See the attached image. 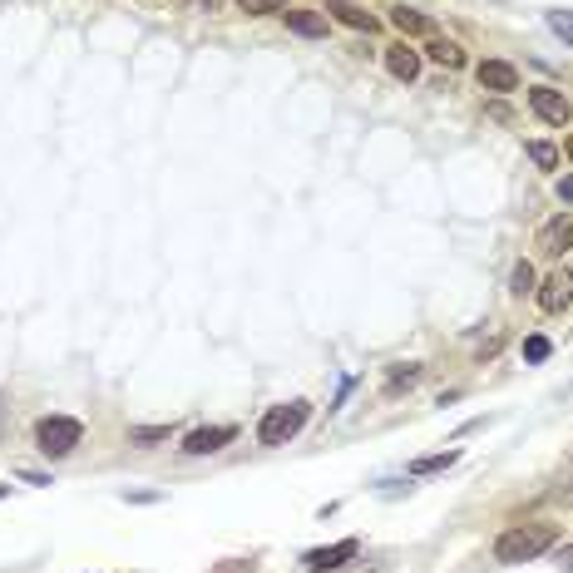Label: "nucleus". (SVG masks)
Instances as JSON below:
<instances>
[{
    "instance_id": "1",
    "label": "nucleus",
    "mask_w": 573,
    "mask_h": 573,
    "mask_svg": "<svg viewBox=\"0 0 573 573\" xmlns=\"http://www.w3.org/2000/svg\"><path fill=\"white\" fill-rule=\"evenodd\" d=\"M559 544V524H514V529H504L499 539H494V559L499 564H529V559H539V554H549Z\"/></svg>"
},
{
    "instance_id": "2",
    "label": "nucleus",
    "mask_w": 573,
    "mask_h": 573,
    "mask_svg": "<svg viewBox=\"0 0 573 573\" xmlns=\"http://www.w3.org/2000/svg\"><path fill=\"white\" fill-rule=\"evenodd\" d=\"M307 420H312V401H282V406H267L262 410V420H257V445L277 450V445L297 440Z\"/></svg>"
},
{
    "instance_id": "3",
    "label": "nucleus",
    "mask_w": 573,
    "mask_h": 573,
    "mask_svg": "<svg viewBox=\"0 0 573 573\" xmlns=\"http://www.w3.org/2000/svg\"><path fill=\"white\" fill-rule=\"evenodd\" d=\"M80 440H84V425L75 415H45V420H35V445H40L50 460H65Z\"/></svg>"
},
{
    "instance_id": "4",
    "label": "nucleus",
    "mask_w": 573,
    "mask_h": 573,
    "mask_svg": "<svg viewBox=\"0 0 573 573\" xmlns=\"http://www.w3.org/2000/svg\"><path fill=\"white\" fill-rule=\"evenodd\" d=\"M529 109H534L544 124H554V129H564V124L573 119L569 99H564L559 89H549V84H534V89H529Z\"/></svg>"
},
{
    "instance_id": "5",
    "label": "nucleus",
    "mask_w": 573,
    "mask_h": 573,
    "mask_svg": "<svg viewBox=\"0 0 573 573\" xmlns=\"http://www.w3.org/2000/svg\"><path fill=\"white\" fill-rule=\"evenodd\" d=\"M233 440H238V425H198V430L183 435V455H213Z\"/></svg>"
},
{
    "instance_id": "6",
    "label": "nucleus",
    "mask_w": 573,
    "mask_h": 573,
    "mask_svg": "<svg viewBox=\"0 0 573 573\" xmlns=\"http://www.w3.org/2000/svg\"><path fill=\"white\" fill-rule=\"evenodd\" d=\"M534 302H539L549 317H554V312H564V307L573 302V272H564V267H559V272H549V277L534 287Z\"/></svg>"
},
{
    "instance_id": "7",
    "label": "nucleus",
    "mask_w": 573,
    "mask_h": 573,
    "mask_svg": "<svg viewBox=\"0 0 573 573\" xmlns=\"http://www.w3.org/2000/svg\"><path fill=\"white\" fill-rule=\"evenodd\" d=\"M534 247H539L544 257H564V247H573V218H569V213L549 218V223L534 233Z\"/></svg>"
},
{
    "instance_id": "8",
    "label": "nucleus",
    "mask_w": 573,
    "mask_h": 573,
    "mask_svg": "<svg viewBox=\"0 0 573 573\" xmlns=\"http://www.w3.org/2000/svg\"><path fill=\"white\" fill-rule=\"evenodd\" d=\"M361 554V539H341V544H327V549H312L302 564L312 573H331V569H341V564H351Z\"/></svg>"
},
{
    "instance_id": "9",
    "label": "nucleus",
    "mask_w": 573,
    "mask_h": 573,
    "mask_svg": "<svg viewBox=\"0 0 573 573\" xmlns=\"http://www.w3.org/2000/svg\"><path fill=\"white\" fill-rule=\"evenodd\" d=\"M475 80H480V89H490V94H514L519 89V70L509 60H480L475 65Z\"/></svg>"
},
{
    "instance_id": "10",
    "label": "nucleus",
    "mask_w": 573,
    "mask_h": 573,
    "mask_svg": "<svg viewBox=\"0 0 573 573\" xmlns=\"http://www.w3.org/2000/svg\"><path fill=\"white\" fill-rule=\"evenodd\" d=\"M287 30L302 35V40H322L327 35V15L322 10H292L287 5Z\"/></svg>"
},
{
    "instance_id": "11",
    "label": "nucleus",
    "mask_w": 573,
    "mask_h": 573,
    "mask_svg": "<svg viewBox=\"0 0 573 573\" xmlns=\"http://www.w3.org/2000/svg\"><path fill=\"white\" fill-rule=\"evenodd\" d=\"M327 10H331V20H341V25H351V30H376V15L371 10H361L356 0H327Z\"/></svg>"
},
{
    "instance_id": "12",
    "label": "nucleus",
    "mask_w": 573,
    "mask_h": 573,
    "mask_svg": "<svg viewBox=\"0 0 573 573\" xmlns=\"http://www.w3.org/2000/svg\"><path fill=\"white\" fill-rule=\"evenodd\" d=\"M386 70L396 75V80H420V55L410 50V45H386Z\"/></svg>"
},
{
    "instance_id": "13",
    "label": "nucleus",
    "mask_w": 573,
    "mask_h": 573,
    "mask_svg": "<svg viewBox=\"0 0 573 573\" xmlns=\"http://www.w3.org/2000/svg\"><path fill=\"white\" fill-rule=\"evenodd\" d=\"M425 55H430L435 65H445V70H465V50H460L455 40H445V35H430Z\"/></svg>"
},
{
    "instance_id": "14",
    "label": "nucleus",
    "mask_w": 573,
    "mask_h": 573,
    "mask_svg": "<svg viewBox=\"0 0 573 573\" xmlns=\"http://www.w3.org/2000/svg\"><path fill=\"white\" fill-rule=\"evenodd\" d=\"M460 460V450H440V455H420V460H410V475L420 480V475H440V470H450Z\"/></svg>"
},
{
    "instance_id": "15",
    "label": "nucleus",
    "mask_w": 573,
    "mask_h": 573,
    "mask_svg": "<svg viewBox=\"0 0 573 573\" xmlns=\"http://www.w3.org/2000/svg\"><path fill=\"white\" fill-rule=\"evenodd\" d=\"M391 25H396L401 35H430V20H425L420 10H410V5H396V10H391Z\"/></svg>"
},
{
    "instance_id": "16",
    "label": "nucleus",
    "mask_w": 573,
    "mask_h": 573,
    "mask_svg": "<svg viewBox=\"0 0 573 573\" xmlns=\"http://www.w3.org/2000/svg\"><path fill=\"white\" fill-rule=\"evenodd\" d=\"M534 287H539V282H534V267H529V262H514V272H509V292H514V297H534Z\"/></svg>"
},
{
    "instance_id": "17",
    "label": "nucleus",
    "mask_w": 573,
    "mask_h": 573,
    "mask_svg": "<svg viewBox=\"0 0 573 573\" xmlns=\"http://www.w3.org/2000/svg\"><path fill=\"white\" fill-rule=\"evenodd\" d=\"M168 435H173V425H134L129 430V445H159Z\"/></svg>"
},
{
    "instance_id": "18",
    "label": "nucleus",
    "mask_w": 573,
    "mask_h": 573,
    "mask_svg": "<svg viewBox=\"0 0 573 573\" xmlns=\"http://www.w3.org/2000/svg\"><path fill=\"white\" fill-rule=\"evenodd\" d=\"M544 20H549V30H554L564 45H573V10H549Z\"/></svg>"
},
{
    "instance_id": "19",
    "label": "nucleus",
    "mask_w": 573,
    "mask_h": 573,
    "mask_svg": "<svg viewBox=\"0 0 573 573\" xmlns=\"http://www.w3.org/2000/svg\"><path fill=\"white\" fill-rule=\"evenodd\" d=\"M238 10H247V15H287V0H238Z\"/></svg>"
},
{
    "instance_id": "20",
    "label": "nucleus",
    "mask_w": 573,
    "mask_h": 573,
    "mask_svg": "<svg viewBox=\"0 0 573 573\" xmlns=\"http://www.w3.org/2000/svg\"><path fill=\"white\" fill-rule=\"evenodd\" d=\"M529 159H534L539 168H559V149L544 144V139H534V144H529Z\"/></svg>"
},
{
    "instance_id": "21",
    "label": "nucleus",
    "mask_w": 573,
    "mask_h": 573,
    "mask_svg": "<svg viewBox=\"0 0 573 573\" xmlns=\"http://www.w3.org/2000/svg\"><path fill=\"white\" fill-rule=\"evenodd\" d=\"M549 351H554L549 336H529V341H524V361H549Z\"/></svg>"
},
{
    "instance_id": "22",
    "label": "nucleus",
    "mask_w": 573,
    "mask_h": 573,
    "mask_svg": "<svg viewBox=\"0 0 573 573\" xmlns=\"http://www.w3.org/2000/svg\"><path fill=\"white\" fill-rule=\"evenodd\" d=\"M415 376H420V366H415V361H406V366H396V371H391V386H401V381H415Z\"/></svg>"
},
{
    "instance_id": "23",
    "label": "nucleus",
    "mask_w": 573,
    "mask_h": 573,
    "mask_svg": "<svg viewBox=\"0 0 573 573\" xmlns=\"http://www.w3.org/2000/svg\"><path fill=\"white\" fill-rule=\"evenodd\" d=\"M218 573H257V564H252V559H228Z\"/></svg>"
},
{
    "instance_id": "24",
    "label": "nucleus",
    "mask_w": 573,
    "mask_h": 573,
    "mask_svg": "<svg viewBox=\"0 0 573 573\" xmlns=\"http://www.w3.org/2000/svg\"><path fill=\"white\" fill-rule=\"evenodd\" d=\"M559 569L573 573V544H569V549H559Z\"/></svg>"
},
{
    "instance_id": "25",
    "label": "nucleus",
    "mask_w": 573,
    "mask_h": 573,
    "mask_svg": "<svg viewBox=\"0 0 573 573\" xmlns=\"http://www.w3.org/2000/svg\"><path fill=\"white\" fill-rule=\"evenodd\" d=\"M559 198H564V203H573V178H559Z\"/></svg>"
},
{
    "instance_id": "26",
    "label": "nucleus",
    "mask_w": 573,
    "mask_h": 573,
    "mask_svg": "<svg viewBox=\"0 0 573 573\" xmlns=\"http://www.w3.org/2000/svg\"><path fill=\"white\" fill-rule=\"evenodd\" d=\"M569 159H573V134H569Z\"/></svg>"
}]
</instances>
